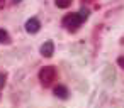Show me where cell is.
Listing matches in <instances>:
<instances>
[{
    "instance_id": "cell-1",
    "label": "cell",
    "mask_w": 124,
    "mask_h": 108,
    "mask_svg": "<svg viewBox=\"0 0 124 108\" xmlns=\"http://www.w3.org/2000/svg\"><path fill=\"white\" fill-rule=\"evenodd\" d=\"M54 79H56V68L54 66H44L39 71V81L43 83V86H51Z\"/></svg>"
},
{
    "instance_id": "cell-2",
    "label": "cell",
    "mask_w": 124,
    "mask_h": 108,
    "mask_svg": "<svg viewBox=\"0 0 124 108\" xmlns=\"http://www.w3.org/2000/svg\"><path fill=\"white\" fill-rule=\"evenodd\" d=\"M80 24H82V19H80L78 14H68V15H65V19H63V25H65L70 32L78 31Z\"/></svg>"
},
{
    "instance_id": "cell-3",
    "label": "cell",
    "mask_w": 124,
    "mask_h": 108,
    "mask_svg": "<svg viewBox=\"0 0 124 108\" xmlns=\"http://www.w3.org/2000/svg\"><path fill=\"white\" fill-rule=\"evenodd\" d=\"M39 29H41V22H39L38 19H29V20L26 22V31H27L29 34L39 32Z\"/></svg>"
},
{
    "instance_id": "cell-4",
    "label": "cell",
    "mask_w": 124,
    "mask_h": 108,
    "mask_svg": "<svg viewBox=\"0 0 124 108\" xmlns=\"http://www.w3.org/2000/svg\"><path fill=\"white\" fill-rule=\"evenodd\" d=\"M53 52H54V44H53L51 41H46V42L41 46V54H43L44 57H51Z\"/></svg>"
},
{
    "instance_id": "cell-5",
    "label": "cell",
    "mask_w": 124,
    "mask_h": 108,
    "mask_svg": "<svg viewBox=\"0 0 124 108\" xmlns=\"http://www.w3.org/2000/svg\"><path fill=\"white\" fill-rule=\"evenodd\" d=\"M54 95H56L58 98H61V100L68 98V89H66V86H61V84H58V86L54 88Z\"/></svg>"
},
{
    "instance_id": "cell-6",
    "label": "cell",
    "mask_w": 124,
    "mask_h": 108,
    "mask_svg": "<svg viewBox=\"0 0 124 108\" xmlns=\"http://www.w3.org/2000/svg\"><path fill=\"white\" fill-rule=\"evenodd\" d=\"M7 42H10V37H9L7 31L0 29V44H7Z\"/></svg>"
},
{
    "instance_id": "cell-7",
    "label": "cell",
    "mask_w": 124,
    "mask_h": 108,
    "mask_svg": "<svg viewBox=\"0 0 124 108\" xmlns=\"http://www.w3.org/2000/svg\"><path fill=\"white\" fill-rule=\"evenodd\" d=\"M54 4H56V7H60V9H66V7L71 5V0H54Z\"/></svg>"
},
{
    "instance_id": "cell-8",
    "label": "cell",
    "mask_w": 124,
    "mask_h": 108,
    "mask_svg": "<svg viewBox=\"0 0 124 108\" xmlns=\"http://www.w3.org/2000/svg\"><path fill=\"white\" fill-rule=\"evenodd\" d=\"M88 14H90V12H88V10H87V9H82V10H80V12H78V15H80V19H82V22H83V20H87V19H88Z\"/></svg>"
},
{
    "instance_id": "cell-9",
    "label": "cell",
    "mask_w": 124,
    "mask_h": 108,
    "mask_svg": "<svg viewBox=\"0 0 124 108\" xmlns=\"http://www.w3.org/2000/svg\"><path fill=\"white\" fill-rule=\"evenodd\" d=\"M4 86H5V74L0 73V88H4Z\"/></svg>"
},
{
    "instance_id": "cell-10",
    "label": "cell",
    "mask_w": 124,
    "mask_h": 108,
    "mask_svg": "<svg viewBox=\"0 0 124 108\" xmlns=\"http://www.w3.org/2000/svg\"><path fill=\"white\" fill-rule=\"evenodd\" d=\"M117 63H119V66L124 69V57H119V59H117Z\"/></svg>"
},
{
    "instance_id": "cell-11",
    "label": "cell",
    "mask_w": 124,
    "mask_h": 108,
    "mask_svg": "<svg viewBox=\"0 0 124 108\" xmlns=\"http://www.w3.org/2000/svg\"><path fill=\"white\" fill-rule=\"evenodd\" d=\"M4 5H5V0H0V10L4 9Z\"/></svg>"
},
{
    "instance_id": "cell-12",
    "label": "cell",
    "mask_w": 124,
    "mask_h": 108,
    "mask_svg": "<svg viewBox=\"0 0 124 108\" xmlns=\"http://www.w3.org/2000/svg\"><path fill=\"white\" fill-rule=\"evenodd\" d=\"M85 2H95V0H85Z\"/></svg>"
},
{
    "instance_id": "cell-13",
    "label": "cell",
    "mask_w": 124,
    "mask_h": 108,
    "mask_svg": "<svg viewBox=\"0 0 124 108\" xmlns=\"http://www.w3.org/2000/svg\"><path fill=\"white\" fill-rule=\"evenodd\" d=\"M17 2H21V0H14V4H17Z\"/></svg>"
}]
</instances>
